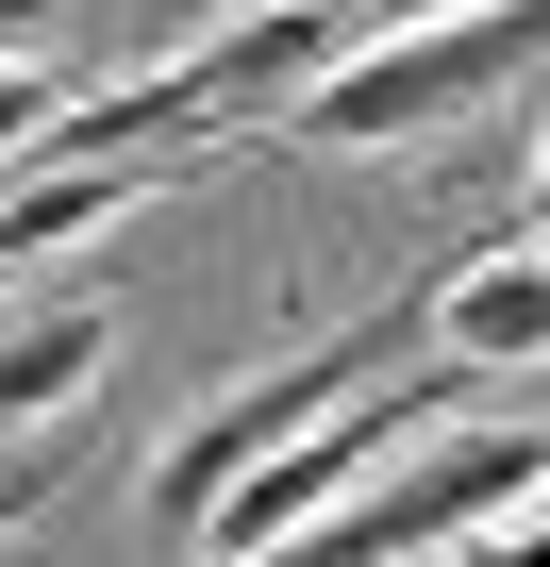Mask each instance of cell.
I'll return each mask as SVG.
<instances>
[{
    "mask_svg": "<svg viewBox=\"0 0 550 567\" xmlns=\"http://www.w3.org/2000/svg\"><path fill=\"white\" fill-rule=\"evenodd\" d=\"M533 484H550V417H484V401H467V417H434V451H417V467L384 451L334 517L267 534V550H234V567H434L450 534H484V517H500V501H533Z\"/></svg>",
    "mask_w": 550,
    "mask_h": 567,
    "instance_id": "7a4b0ae2",
    "label": "cell"
},
{
    "mask_svg": "<svg viewBox=\"0 0 550 567\" xmlns=\"http://www.w3.org/2000/svg\"><path fill=\"white\" fill-rule=\"evenodd\" d=\"M533 234H550V134H533Z\"/></svg>",
    "mask_w": 550,
    "mask_h": 567,
    "instance_id": "30bf717a",
    "label": "cell"
},
{
    "mask_svg": "<svg viewBox=\"0 0 550 567\" xmlns=\"http://www.w3.org/2000/svg\"><path fill=\"white\" fill-rule=\"evenodd\" d=\"M434 351L467 368H550V250H484L434 284Z\"/></svg>",
    "mask_w": 550,
    "mask_h": 567,
    "instance_id": "8992f818",
    "label": "cell"
},
{
    "mask_svg": "<svg viewBox=\"0 0 550 567\" xmlns=\"http://www.w3.org/2000/svg\"><path fill=\"white\" fill-rule=\"evenodd\" d=\"M351 34H401V18H467V0H334Z\"/></svg>",
    "mask_w": 550,
    "mask_h": 567,
    "instance_id": "9c48e42d",
    "label": "cell"
},
{
    "mask_svg": "<svg viewBox=\"0 0 550 567\" xmlns=\"http://www.w3.org/2000/svg\"><path fill=\"white\" fill-rule=\"evenodd\" d=\"M134 200H151V151H34L18 184H0V267H34L68 234H117Z\"/></svg>",
    "mask_w": 550,
    "mask_h": 567,
    "instance_id": "5b68a950",
    "label": "cell"
},
{
    "mask_svg": "<svg viewBox=\"0 0 550 567\" xmlns=\"http://www.w3.org/2000/svg\"><path fill=\"white\" fill-rule=\"evenodd\" d=\"M533 68H550V0H467V18L351 34V51L284 101V134H301V151H401V134H434V117H467V101H500V84H533Z\"/></svg>",
    "mask_w": 550,
    "mask_h": 567,
    "instance_id": "6da1fadb",
    "label": "cell"
},
{
    "mask_svg": "<svg viewBox=\"0 0 550 567\" xmlns=\"http://www.w3.org/2000/svg\"><path fill=\"white\" fill-rule=\"evenodd\" d=\"M401 351H434V284H401V301H367V318H334L318 351H284V368H267V384H234V401H200L184 434H167V467H151V517L167 534H200L267 451H284V434H318L351 384H384Z\"/></svg>",
    "mask_w": 550,
    "mask_h": 567,
    "instance_id": "3957f363",
    "label": "cell"
},
{
    "mask_svg": "<svg viewBox=\"0 0 550 567\" xmlns=\"http://www.w3.org/2000/svg\"><path fill=\"white\" fill-rule=\"evenodd\" d=\"M51 117H68V84L0 51V167H34V151H51Z\"/></svg>",
    "mask_w": 550,
    "mask_h": 567,
    "instance_id": "ba28073f",
    "label": "cell"
},
{
    "mask_svg": "<svg viewBox=\"0 0 550 567\" xmlns=\"http://www.w3.org/2000/svg\"><path fill=\"white\" fill-rule=\"evenodd\" d=\"M68 484H84V434H68V417H51V434H34V451H0V534H34V517H51V501H68Z\"/></svg>",
    "mask_w": 550,
    "mask_h": 567,
    "instance_id": "52a82bcc",
    "label": "cell"
},
{
    "mask_svg": "<svg viewBox=\"0 0 550 567\" xmlns=\"http://www.w3.org/2000/svg\"><path fill=\"white\" fill-rule=\"evenodd\" d=\"M117 368V301L84 284V301H34L18 334H0V434H51V417H84V384Z\"/></svg>",
    "mask_w": 550,
    "mask_h": 567,
    "instance_id": "277c9868",
    "label": "cell"
}]
</instances>
